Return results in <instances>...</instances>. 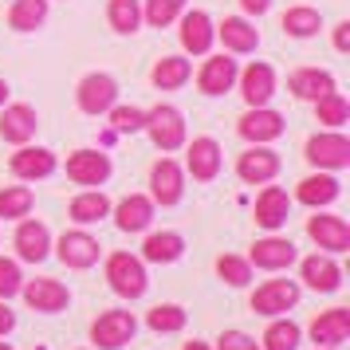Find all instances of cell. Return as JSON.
I'll return each instance as SVG.
<instances>
[{
    "label": "cell",
    "mask_w": 350,
    "mask_h": 350,
    "mask_svg": "<svg viewBox=\"0 0 350 350\" xmlns=\"http://www.w3.org/2000/svg\"><path fill=\"white\" fill-rule=\"evenodd\" d=\"M146 134H150V142L158 146L161 154H177L181 146L189 142V130H185V114L177 111L174 103H158V107H150L146 111Z\"/></svg>",
    "instance_id": "6da1fadb"
},
{
    "label": "cell",
    "mask_w": 350,
    "mask_h": 350,
    "mask_svg": "<svg viewBox=\"0 0 350 350\" xmlns=\"http://www.w3.org/2000/svg\"><path fill=\"white\" fill-rule=\"evenodd\" d=\"M107 284L118 299H142L146 287H150V275H146L142 256L134 252H111L107 256Z\"/></svg>",
    "instance_id": "7a4b0ae2"
},
{
    "label": "cell",
    "mask_w": 350,
    "mask_h": 350,
    "mask_svg": "<svg viewBox=\"0 0 350 350\" xmlns=\"http://www.w3.org/2000/svg\"><path fill=\"white\" fill-rule=\"evenodd\" d=\"M303 158L311 161L315 170L342 174V170L350 165V138L342 134V130H323V134H315V138H307Z\"/></svg>",
    "instance_id": "3957f363"
},
{
    "label": "cell",
    "mask_w": 350,
    "mask_h": 350,
    "mask_svg": "<svg viewBox=\"0 0 350 350\" xmlns=\"http://www.w3.org/2000/svg\"><path fill=\"white\" fill-rule=\"evenodd\" d=\"M75 103H79V111L91 114V118L107 114L114 103H118V79L107 75V71H91V75H83L79 87H75Z\"/></svg>",
    "instance_id": "277c9868"
},
{
    "label": "cell",
    "mask_w": 350,
    "mask_h": 350,
    "mask_svg": "<svg viewBox=\"0 0 350 350\" xmlns=\"http://www.w3.org/2000/svg\"><path fill=\"white\" fill-rule=\"evenodd\" d=\"M181 150H185V165H181V170H185L193 181L208 185V181L221 177L224 154H221V142H217V138H193V142H185Z\"/></svg>",
    "instance_id": "5b68a950"
},
{
    "label": "cell",
    "mask_w": 350,
    "mask_h": 350,
    "mask_svg": "<svg viewBox=\"0 0 350 350\" xmlns=\"http://www.w3.org/2000/svg\"><path fill=\"white\" fill-rule=\"evenodd\" d=\"M55 256H59L71 271H87V268L98 264L103 244H98V237H91L87 228H67L64 237L55 240Z\"/></svg>",
    "instance_id": "8992f818"
},
{
    "label": "cell",
    "mask_w": 350,
    "mask_h": 350,
    "mask_svg": "<svg viewBox=\"0 0 350 350\" xmlns=\"http://www.w3.org/2000/svg\"><path fill=\"white\" fill-rule=\"evenodd\" d=\"M138 334V319L134 311H103V315L91 323V342L98 350H122Z\"/></svg>",
    "instance_id": "52a82bcc"
},
{
    "label": "cell",
    "mask_w": 350,
    "mask_h": 350,
    "mask_svg": "<svg viewBox=\"0 0 350 350\" xmlns=\"http://www.w3.org/2000/svg\"><path fill=\"white\" fill-rule=\"evenodd\" d=\"M146 197L161 208L181 205V197H185V170H181L174 158L154 161V170H150V193H146Z\"/></svg>",
    "instance_id": "ba28073f"
},
{
    "label": "cell",
    "mask_w": 350,
    "mask_h": 350,
    "mask_svg": "<svg viewBox=\"0 0 350 350\" xmlns=\"http://www.w3.org/2000/svg\"><path fill=\"white\" fill-rule=\"evenodd\" d=\"M114 174V161L111 154H103V150H75L71 158H67V177L83 185V189H98V185H107Z\"/></svg>",
    "instance_id": "9c48e42d"
},
{
    "label": "cell",
    "mask_w": 350,
    "mask_h": 350,
    "mask_svg": "<svg viewBox=\"0 0 350 350\" xmlns=\"http://www.w3.org/2000/svg\"><path fill=\"white\" fill-rule=\"evenodd\" d=\"M303 287L295 280H268L252 291V311L264 319H275V315H287L295 303H299Z\"/></svg>",
    "instance_id": "30bf717a"
},
{
    "label": "cell",
    "mask_w": 350,
    "mask_h": 350,
    "mask_svg": "<svg viewBox=\"0 0 350 350\" xmlns=\"http://www.w3.org/2000/svg\"><path fill=\"white\" fill-rule=\"evenodd\" d=\"M284 114L271 111V107H248L244 118L237 122V134L244 138L248 146H268L275 138H284Z\"/></svg>",
    "instance_id": "8fae6325"
},
{
    "label": "cell",
    "mask_w": 350,
    "mask_h": 350,
    "mask_svg": "<svg viewBox=\"0 0 350 350\" xmlns=\"http://www.w3.org/2000/svg\"><path fill=\"white\" fill-rule=\"evenodd\" d=\"M280 170H284V161L271 146H248L237 158V177L244 185H268L280 177Z\"/></svg>",
    "instance_id": "7c38bea8"
},
{
    "label": "cell",
    "mask_w": 350,
    "mask_h": 350,
    "mask_svg": "<svg viewBox=\"0 0 350 350\" xmlns=\"http://www.w3.org/2000/svg\"><path fill=\"white\" fill-rule=\"evenodd\" d=\"M12 248H16L20 264H44V260L51 256V232H48V224L36 221V217H24V221L16 224Z\"/></svg>",
    "instance_id": "4fadbf2b"
},
{
    "label": "cell",
    "mask_w": 350,
    "mask_h": 350,
    "mask_svg": "<svg viewBox=\"0 0 350 350\" xmlns=\"http://www.w3.org/2000/svg\"><path fill=\"white\" fill-rule=\"evenodd\" d=\"M20 295H24V303H28L32 311H40V315H59L67 303H71V291H67V284L51 280V275H40V280H24Z\"/></svg>",
    "instance_id": "5bb4252c"
},
{
    "label": "cell",
    "mask_w": 350,
    "mask_h": 350,
    "mask_svg": "<svg viewBox=\"0 0 350 350\" xmlns=\"http://www.w3.org/2000/svg\"><path fill=\"white\" fill-rule=\"evenodd\" d=\"M295 260H299V248L287 237H275V232H268L264 240H256L252 252H248V264L260 271H287Z\"/></svg>",
    "instance_id": "9a60e30c"
},
{
    "label": "cell",
    "mask_w": 350,
    "mask_h": 350,
    "mask_svg": "<svg viewBox=\"0 0 350 350\" xmlns=\"http://www.w3.org/2000/svg\"><path fill=\"white\" fill-rule=\"evenodd\" d=\"M40 130V114L28 103H4L0 107V138L12 146H28Z\"/></svg>",
    "instance_id": "2e32d148"
},
{
    "label": "cell",
    "mask_w": 350,
    "mask_h": 350,
    "mask_svg": "<svg viewBox=\"0 0 350 350\" xmlns=\"http://www.w3.org/2000/svg\"><path fill=\"white\" fill-rule=\"evenodd\" d=\"M307 237L319 244V252L327 256H338L350 248V224L342 217H334V213H315L311 221H307Z\"/></svg>",
    "instance_id": "e0dca14e"
},
{
    "label": "cell",
    "mask_w": 350,
    "mask_h": 350,
    "mask_svg": "<svg viewBox=\"0 0 350 350\" xmlns=\"http://www.w3.org/2000/svg\"><path fill=\"white\" fill-rule=\"evenodd\" d=\"M237 75L240 67L232 55H208L205 64H201V71H197V87H201V95L217 98V95H228L232 87H237Z\"/></svg>",
    "instance_id": "ac0fdd59"
},
{
    "label": "cell",
    "mask_w": 350,
    "mask_h": 350,
    "mask_svg": "<svg viewBox=\"0 0 350 350\" xmlns=\"http://www.w3.org/2000/svg\"><path fill=\"white\" fill-rule=\"evenodd\" d=\"M8 170L20 177V181H44L59 170V158H55V150L48 146H20L12 161H8Z\"/></svg>",
    "instance_id": "d6986e66"
},
{
    "label": "cell",
    "mask_w": 350,
    "mask_h": 350,
    "mask_svg": "<svg viewBox=\"0 0 350 350\" xmlns=\"http://www.w3.org/2000/svg\"><path fill=\"white\" fill-rule=\"evenodd\" d=\"M154 213H158V205H154L146 193H130L118 205H111V217H114V224H118V232H130V237H134V232H150Z\"/></svg>",
    "instance_id": "ffe728a7"
},
{
    "label": "cell",
    "mask_w": 350,
    "mask_h": 350,
    "mask_svg": "<svg viewBox=\"0 0 350 350\" xmlns=\"http://www.w3.org/2000/svg\"><path fill=\"white\" fill-rule=\"evenodd\" d=\"M299 280L311 291H319V295H334L342 287V268L334 264V256L315 252V256H307V260H299Z\"/></svg>",
    "instance_id": "44dd1931"
},
{
    "label": "cell",
    "mask_w": 350,
    "mask_h": 350,
    "mask_svg": "<svg viewBox=\"0 0 350 350\" xmlns=\"http://www.w3.org/2000/svg\"><path fill=\"white\" fill-rule=\"evenodd\" d=\"M181 48L189 51V55H208V48H213V44H217V24H213V20H208V12H201V8H185V12H181Z\"/></svg>",
    "instance_id": "7402d4cb"
},
{
    "label": "cell",
    "mask_w": 350,
    "mask_h": 350,
    "mask_svg": "<svg viewBox=\"0 0 350 350\" xmlns=\"http://www.w3.org/2000/svg\"><path fill=\"white\" fill-rule=\"evenodd\" d=\"M291 197H287V189H280V185H264L260 189V197H256V224L264 228V232H280L287 224V217H291Z\"/></svg>",
    "instance_id": "603a6c76"
},
{
    "label": "cell",
    "mask_w": 350,
    "mask_h": 350,
    "mask_svg": "<svg viewBox=\"0 0 350 350\" xmlns=\"http://www.w3.org/2000/svg\"><path fill=\"white\" fill-rule=\"evenodd\" d=\"M237 83H240V95H244L248 107H268L271 95H275V71L264 59H256V64L244 67L237 75Z\"/></svg>",
    "instance_id": "cb8c5ba5"
},
{
    "label": "cell",
    "mask_w": 350,
    "mask_h": 350,
    "mask_svg": "<svg viewBox=\"0 0 350 350\" xmlns=\"http://www.w3.org/2000/svg\"><path fill=\"white\" fill-rule=\"evenodd\" d=\"M338 197H342V181H338L334 174H327V170L303 177L299 189H295V201L307 205V208H327V205H334Z\"/></svg>",
    "instance_id": "d4e9b609"
},
{
    "label": "cell",
    "mask_w": 350,
    "mask_h": 350,
    "mask_svg": "<svg viewBox=\"0 0 350 350\" xmlns=\"http://www.w3.org/2000/svg\"><path fill=\"white\" fill-rule=\"evenodd\" d=\"M350 338V311L347 307H331V311H319V319L311 323V342L327 350H338Z\"/></svg>",
    "instance_id": "484cf974"
},
{
    "label": "cell",
    "mask_w": 350,
    "mask_h": 350,
    "mask_svg": "<svg viewBox=\"0 0 350 350\" xmlns=\"http://www.w3.org/2000/svg\"><path fill=\"white\" fill-rule=\"evenodd\" d=\"M217 40L224 44L228 55H252L260 48V32L252 28V20H244V16H224L217 24Z\"/></svg>",
    "instance_id": "4316f807"
},
{
    "label": "cell",
    "mask_w": 350,
    "mask_h": 350,
    "mask_svg": "<svg viewBox=\"0 0 350 350\" xmlns=\"http://www.w3.org/2000/svg\"><path fill=\"white\" fill-rule=\"evenodd\" d=\"M287 91L295 98H303V103H315L319 95L334 91V75L323 71V67H299V71L287 75Z\"/></svg>",
    "instance_id": "83f0119b"
},
{
    "label": "cell",
    "mask_w": 350,
    "mask_h": 350,
    "mask_svg": "<svg viewBox=\"0 0 350 350\" xmlns=\"http://www.w3.org/2000/svg\"><path fill=\"white\" fill-rule=\"evenodd\" d=\"M67 217L79 224V228H87V224H98L103 217H111V197L103 189H83L71 205H67Z\"/></svg>",
    "instance_id": "f1b7e54d"
},
{
    "label": "cell",
    "mask_w": 350,
    "mask_h": 350,
    "mask_svg": "<svg viewBox=\"0 0 350 350\" xmlns=\"http://www.w3.org/2000/svg\"><path fill=\"white\" fill-rule=\"evenodd\" d=\"M189 79H193V64L185 55H161L154 64V71H150V83L158 91H181Z\"/></svg>",
    "instance_id": "f546056e"
},
{
    "label": "cell",
    "mask_w": 350,
    "mask_h": 350,
    "mask_svg": "<svg viewBox=\"0 0 350 350\" xmlns=\"http://www.w3.org/2000/svg\"><path fill=\"white\" fill-rule=\"evenodd\" d=\"M181 256H185L181 232H150L142 244V264H177Z\"/></svg>",
    "instance_id": "4dcf8cb0"
},
{
    "label": "cell",
    "mask_w": 350,
    "mask_h": 350,
    "mask_svg": "<svg viewBox=\"0 0 350 350\" xmlns=\"http://www.w3.org/2000/svg\"><path fill=\"white\" fill-rule=\"evenodd\" d=\"M303 342V331L295 319L287 315H275L268 323V331H264V338H260V350H299Z\"/></svg>",
    "instance_id": "1f68e13d"
},
{
    "label": "cell",
    "mask_w": 350,
    "mask_h": 350,
    "mask_svg": "<svg viewBox=\"0 0 350 350\" xmlns=\"http://www.w3.org/2000/svg\"><path fill=\"white\" fill-rule=\"evenodd\" d=\"M284 32L295 36V40H311V36L323 32V12L311 8V4H295L284 12Z\"/></svg>",
    "instance_id": "d6a6232c"
},
{
    "label": "cell",
    "mask_w": 350,
    "mask_h": 350,
    "mask_svg": "<svg viewBox=\"0 0 350 350\" xmlns=\"http://www.w3.org/2000/svg\"><path fill=\"white\" fill-rule=\"evenodd\" d=\"M315 118L323 122L327 130H342L350 122V103L347 95L334 87V91H327V95H319L315 98Z\"/></svg>",
    "instance_id": "836d02e7"
},
{
    "label": "cell",
    "mask_w": 350,
    "mask_h": 350,
    "mask_svg": "<svg viewBox=\"0 0 350 350\" xmlns=\"http://www.w3.org/2000/svg\"><path fill=\"white\" fill-rule=\"evenodd\" d=\"M185 323H189V311H185L181 303H158V307H150V315H146V327L154 334H181Z\"/></svg>",
    "instance_id": "e575fe53"
},
{
    "label": "cell",
    "mask_w": 350,
    "mask_h": 350,
    "mask_svg": "<svg viewBox=\"0 0 350 350\" xmlns=\"http://www.w3.org/2000/svg\"><path fill=\"white\" fill-rule=\"evenodd\" d=\"M44 20H48V0H12V8H8L12 32H36Z\"/></svg>",
    "instance_id": "d590c367"
},
{
    "label": "cell",
    "mask_w": 350,
    "mask_h": 350,
    "mask_svg": "<svg viewBox=\"0 0 350 350\" xmlns=\"http://www.w3.org/2000/svg\"><path fill=\"white\" fill-rule=\"evenodd\" d=\"M36 208V193L28 185H4L0 189V217L4 221H24Z\"/></svg>",
    "instance_id": "8d00e7d4"
},
{
    "label": "cell",
    "mask_w": 350,
    "mask_h": 350,
    "mask_svg": "<svg viewBox=\"0 0 350 350\" xmlns=\"http://www.w3.org/2000/svg\"><path fill=\"white\" fill-rule=\"evenodd\" d=\"M107 20L118 36H134L142 28V4L138 0H111L107 4Z\"/></svg>",
    "instance_id": "74e56055"
},
{
    "label": "cell",
    "mask_w": 350,
    "mask_h": 350,
    "mask_svg": "<svg viewBox=\"0 0 350 350\" xmlns=\"http://www.w3.org/2000/svg\"><path fill=\"white\" fill-rule=\"evenodd\" d=\"M189 0H146L142 4V20L150 28H170L181 12H185Z\"/></svg>",
    "instance_id": "f35d334b"
},
{
    "label": "cell",
    "mask_w": 350,
    "mask_h": 350,
    "mask_svg": "<svg viewBox=\"0 0 350 350\" xmlns=\"http://www.w3.org/2000/svg\"><path fill=\"white\" fill-rule=\"evenodd\" d=\"M252 264H248V256H221L217 260V275H221L228 287H248L252 284Z\"/></svg>",
    "instance_id": "ab89813d"
},
{
    "label": "cell",
    "mask_w": 350,
    "mask_h": 350,
    "mask_svg": "<svg viewBox=\"0 0 350 350\" xmlns=\"http://www.w3.org/2000/svg\"><path fill=\"white\" fill-rule=\"evenodd\" d=\"M107 118H111L114 134H142V126H146L142 107H122V103H114L111 111H107Z\"/></svg>",
    "instance_id": "60d3db41"
},
{
    "label": "cell",
    "mask_w": 350,
    "mask_h": 350,
    "mask_svg": "<svg viewBox=\"0 0 350 350\" xmlns=\"http://www.w3.org/2000/svg\"><path fill=\"white\" fill-rule=\"evenodd\" d=\"M20 287H24V271H20V260H8V256H0V299H12V295H20Z\"/></svg>",
    "instance_id": "b9f144b4"
},
{
    "label": "cell",
    "mask_w": 350,
    "mask_h": 350,
    "mask_svg": "<svg viewBox=\"0 0 350 350\" xmlns=\"http://www.w3.org/2000/svg\"><path fill=\"white\" fill-rule=\"evenodd\" d=\"M213 350H260V342L244 331H221V338H217Z\"/></svg>",
    "instance_id": "7bdbcfd3"
},
{
    "label": "cell",
    "mask_w": 350,
    "mask_h": 350,
    "mask_svg": "<svg viewBox=\"0 0 350 350\" xmlns=\"http://www.w3.org/2000/svg\"><path fill=\"white\" fill-rule=\"evenodd\" d=\"M16 331V311H8V299H0V338Z\"/></svg>",
    "instance_id": "ee69618b"
},
{
    "label": "cell",
    "mask_w": 350,
    "mask_h": 350,
    "mask_svg": "<svg viewBox=\"0 0 350 350\" xmlns=\"http://www.w3.org/2000/svg\"><path fill=\"white\" fill-rule=\"evenodd\" d=\"M334 51H350V20L334 24Z\"/></svg>",
    "instance_id": "f6af8a7d"
},
{
    "label": "cell",
    "mask_w": 350,
    "mask_h": 350,
    "mask_svg": "<svg viewBox=\"0 0 350 350\" xmlns=\"http://www.w3.org/2000/svg\"><path fill=\"white\" fill-rule=\"evenodd\" d=\"M240 8H244L248 16H264V12L271 8V0H240Z\"/></svg>",
    "instance_id": "bcb514c9"
},
{
    "label": "cell",
    "mask_w": 350,
    "mask_h": 350,
    "mask_svg": "<svg viewBox=\"0 0 350 350\" xmlns=\"http://www.w3.org/2000/svg\"><path fill=\"white\" fill-rule=\"evenodd\" d=\"M8 95H12V87H8V79H0V107L8 103Z\"/></svg>",
    "instance_id": "7dc6e473"
},
{
    "label": "cell",
    "mask_w": 350,
    "mask_h": 350,
    "mask_svg": "<svg viewBox=\"0 0 350 350\" xmlns=\"http://www.w3.org/2000/svg\"><path fill=\"white\" fill-rule=\"evenodd\" d=\"M181 350H213V347H208V342H201V338H193V342H185Z\"/></svg>",
    "instance_id": "c3c4849f"
},
{
    "label": "cell",
    "mask_w": 350,
    "mask_h": 350,
    "mask_svg": "<svg viewBox=\"0 0 350 350\" xmlns=\"http://www.w3.org/2000/svg\"><path fill=\"white\" fill-rule=\"evenodd\" d=\"M0 350H16V347H12V342H0Z\"/></svg>",
    "instance_id": "681fc988"
},
{
    "label": "cell",
    "mask_w": 350,
    "mask_h": 350,
    "mask_svg": "<svg viewBox=\"0 0 350 350\" xmlns=\"http://www.w3.org/2000/svg\"><path fill=\"white\" fill-rule=\"evenodd\" d=\"M315 350H327V347H315Z\"/></svg>",
    "instance_id": "f907efd6"
}]
</instances>
